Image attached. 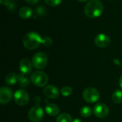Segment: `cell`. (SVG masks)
Listing matches in <instances>:
<instances>
[{
  "label": "cell",
  "instance_id": "cell-23",
  "mask_svg": "<svg viewBox=\"0 0 122 122\" xmlns=\"http://www.w3.org/2000/svg\"><path fill=\"white\" fill-rule=\"evenodd\" d=\"M26 2L29 4H31V5H34V4H36L38 3L39 0H25Z\"/></svg>",
  "mask_w": 122,
  "mask_h": 122
},
{
  "label": "cell",
  "instance_id": "cell-17",
  "mask_svg": "<svg viewBox=\"0 0 122 122\" xmlns=\"http://www.w3.org/2000/svg\"><path fill=\"white\" fill-rule=\"evenodd\" d=\"M112 101L115 104H120L122 102V91L121 90H116L112 97Z\"/></svg>",
  "mask_w": 122,
  "mask_h": 122
},
{
  "label": "cell",
  "instance_id": "cell-15",
  "mask_svg": "<svg viewBox=\"0 0 122 122\" xmlns=\"http://www.w3.org/2000/svg\"><path fill=\"white\" fill-rule=\"evenodd\" d=\"M17 81L19 84V86L22 88H26L29 86V80L26 76H25V74L21 73L17 74Z\"/></svg>",
  "mask_w": 122,
  "mask_h": 122
},
{
  "label": "cell",
  "instance_id": "cell-20",
  "mask_svg": "<svg viewBox=\"0 0 122 122\" xmlns=\"http://www.w3.org/2000/svg\"><path fill=\"white\" fill-rule=\"evenodd\" d=\"M73 92V89L71 86H64L61 89V94L62 96L64 97H69L70 95H71Z\"/></svg>",
  "mask_w": 122,
  "mask_h": 122
},
{
  "label": "cell",
  "instance_id": "cell-8",
  "mask_svg": "<svg viewBox=\"0 0 122 122\" xmlns=\"http://www.w3.org/2000/svg\"><path fill=\"white\" fill-rule=\"evenodd\" d=\"M94 114L98 118L104 119L108 117L109 114V109L108 107L103 103H99L96 104L93 109Z\"/></svg>",
  "mask_w": 122,
  "mask_h": 122
},
{
  "label": "cell",
  "instance_id": "cell-26",
  "mask_svg": "<svg viewBox=\"0 0 122 122\" xmlns=\"http://www.w3.org/2000/svg\"><path fill=\"white\" fill-rule=\"evenodd\" d=\"M78 1H79V2H86V1H87L88 0H77Z\"/></svg>",
  "mask_w": 122,
  "mask_h": 122
},
{
  "label": "cell",
  "instance_id": "cell-27",
  "mask_svg": "<svg viewBox=\"0 0 122 122\" xmlns=\"http://www.w3.org/2000/svg\"><path fill=\"white\" fill-rule=\"evenodd\" d=\"M108 1H112V0H108Z\"/></svg>",
  "mask_w": 122,
  "mask_h": 122
},
{
  "label": "cell",
  "instance_id": "cell-11",
  "mask_svg": "<svg viewBox=\"0 0 122 122\" xmlns=\"http://www.w3.org/2000/svg\"><path fill=\"white\" fill-rule=\"evenodd\" d=\"M44 94L49 99H54L57 98L59 95V89L56 86L54 85H48L44 89Z\"/></svg>",
  "mask_w": 122,
  "mask_h": 122
},
{
  "label": "cell",
  "instance_id": "cell-22",
  "mask_svg": "<svg viewBox=\"0 0 122 122\" xmlns=\"http://www.w3.org/2000/svg\"><path fill=\"white\" fill-rule=\"evenodd\" d=\"M41 44L44 45V46L49 47L52 44V40L49 36H45L44 39H42V42Z\"/></svg>",
  "mask_w": 122,
  "mask_h": 122
},
{
  "label": "cell",
  "instance_id": "cell-28",
  "mask_svg": "<svg viewBox=\"0 0 122 122\" xmlns=\"http://www.w3.org/2000/svg\"><path fill=\"white\" fill-rule=\"evenodd\" d=\"M9 1H12V0H9Z\"/></svg>",
  "mask_w": 122,
  "mask_h": 122
},
{
  "label": "cell",
  "instance_id": "cell-3",
  "mask_svg": "<svg viewBox=\"0 0 122 122\" xmlns=\"http://www.w3.org/2000/svg\"><path fill=\"white\" fill-rule=\"evenodd\" d=\"M31 81L32 82L33 84H34L36 86L39 87H42L44 86L46 83L48 82L49 78L47 74L41 71H34L30 76Z\"/></svg>",
  "mask_w": 122,
  "mask_h": 122
},
{
  "label": "cell",
  "instance_id": "cell-21",
  "mask_svg": "<svg viewBox=\"0 0 122 122\" xmlns=\"http://www.w3.org/2000/svg\"><path fill=\"white\" fill-rule=\"evenodd\" d=\"M44 1L47 5L53 7L59 6L62 1V0H44Z\"/></svg>",
  "mask_w": 122,
  "mask_h": 122
},
{
  "label": "cell",
  "instance_id": "cell-6",
  "mask_svg": "<svg viewBox=\"0 0 122 122\" xmlns=\"http://www.w3.org/2000/svg\"><path fill=\"white\" fill-rule=\"evenodd\" d=\"M28 117L32 122H39L44 117V111L38 104L33 107L28 113Z\"/></svg>",
  "mask_w": 122,
  "mask_h": 122
},
{
  "label": "cell",
  "instance_id": "cell-16",
  "mask_svg": "<svg viewBox=\"0 0 122 122\" xmlns=\"http://www.w3.org/2000/svg\"><path fill=\"white\" fill-rule=\"evenodd\" d=\"M5 81L9 85H13L17 81V75L14 72L9 73L5 78Z\"/></svg>",
  "mask_w": 122,
  "mask_h": 122
},
{
  "label": "cell",
  "instance_id": "cell-5",
  "mask_svg": "<svg viewBox=\"0 0 122 122\" xmlns=\"http://www.w3.org/2000/svg\"><path fill=\"white\" fill-rule=\"evenodd\" d=\"M82 97L86 102L94 103L99 100L100 95L97 89L93 87H89L83 92Z\"/></svg>",
  "mask_w": 122,
  "mask_h": 122
},
{
  "label": "cell",
  "instance_id": "cell-19",
  "mask_svg": "<svg viewBox=\"0 0 122 122\" xmlns=\"http://www.w3.org/2000/svg\"><path fill=\"white\" fill-rule=\"evenodd\" d=\"M92 112V110L89 107H84L80 110V115L82 117L87 118L91 116Z\"/></svg>",
  "mask_w": 122,
  "mask_h": 122
},
{
  "label": "cell",
  "instance_id": "cell-9",
  "mask_svg": "<svg viewBox=\"0 0 122 122\" xmlns=\"http://www.w3.org/2000/svg\"><path fill=\"white\" fill-rule=\"evenodd\" d=\"M110 38L105 34H98L94 39V43L96 46L99 48H105L108 46L110 44Z\"/></svg>",
  "mask_w": 122,
  "mask_h": 122
},
{
  "label": "cell",
  "instance_id": "cell-10",
  "mask_svg": "<svg viewBox=\"0 0 122 122\" xmlns=\"http://www.w3.org/2000/svg\"><path fill=\"white\" fill-rule=\"evenodd\" d=\"M12 98L11 90L6 86H3L0 90V103L2 104L9 103Z\"/></svg>",
  "mask_w": 122,
  "mask_h": 122
},
{
  "label": "cell",
  "instance_id": "cell-14",
  "mask_svg": "<svg viewBox=\"0 0 122 122\" xmlns=\"http://www.w3.org/2000/svg\"><path fill=\"white\" fill-rule=\"evenodd\" d=\"M19 16L22 19H29L33 14V10L29 6H23L19 11Z\"/></svg>",
  "mask_w": 122,
  "mask_h": 122
},
{
  "label": "cell",
  "instance_id": "cell-2",
  "mask_svg": "<svg viewBox=\"0 0 122 122\" xmlns=\"http://www.w3.org/2000/svg\"><path fill=\"white\" fill-rule=\"evenodd\" d=\"M23 45L29 50H33L36 49L42 42L41 36L34 31H31L26 34L22 40Z\"/></svg>",
  "mask_w": 122,
  "mask_h": 122
},
{
  "label": "cell",
  "instance_id": "cell-4",
  "mask_svg": "<svg viewBox=\"0 0 122 122\" xmlns=\"http://www.w3.org/2000/svg\"><path fill=\"white\" fill-rule=\"evenodd\" d=\"M48 62V56L45 53L38 52L34 55L31 59L33 66L36 69H42L46 67Z\"/></svg>",
  "mask_w": 122,
  "mask_h": 122
},
{
  "label": "cell",
  "instance_id": "cell-1",
  "mask_svg": "<svg viewBox=\"0 0 122 122\" xmlns=\"http://www.w3.org/2000/svg\"><path fill=\"white\" fill-rule=\"evenodd\" d=\"M84 11L87 17L97 18L103 13L104 6L99 0H91L85 5Z\"/></svg>",
  "mask_w": 122,
  "mask_h": 122
},
{
  "label": "cell",
  "instance_id": "cell-13",
  "mask_svg": "<svg viewBox=\"0 0 122 122\" xmlns=\"http://www.w3.org/2000/svg\"><path fill=\"white\" fill-rule=\"evenodd\" d=\"M45 110H46V112L51 117H55L58 115L60 112L59 107L53 103L46 104L45 107Z\"/></svg>",
  "mask_w": 122,
  "mask_h": 122
},
{
  "label": "cell",
  "instance_id": "cell-18",
  "mask_svg": "<svg viewBox=\"0 0 122 122\" xmlns=\"http://www.w3.org/2000/svg\"><path fill=\"white\" fill-rule=\"evenodd\" d=\"M72 118L71 117L66 113H63L60 114L57 119H56V122H72Z\"/></svg>",
  "mask_w": 122,
  "mask_h": 122
},
{
  "label": "cell",
  "instance_id": "cell-7",
  "mask_svg": "<svg viewBox=\"0 0 122 122\" xmlns=\"http://www.w3.org/2000/svg\"><path fill=\"white\" fill-rule=\"evenodd\" d=\"M14 101L19 106H25L29 102V94L24 89H19L14 94Z\"/></svg>",
  "mask_w": 122,
  "mask_h": 122
},
{
  "label": "cell",
  "instance_id": "cell-25",
  "mask_svg": "<svg viewBox=\"0 0 122 122\" xmlns=\"http://www.w3.org/2000/svg\"><path fill=\"white\" fill-rule=\"evenodd\" d=\"M72 122H82V121L81 120V119H74V121Z\"/></svg>",
  "mask_w": 122,
  "mask_h": 122
},
{
  "label": "cell",
  "instance_id": "cell-24",
  "mask_svg": "<svg viewBox=\"0 0 122 122\" xmlns=\"http://www.w3.org/2000/svg\"><path fill=\"white\" fill-rule=\"evenodd\" d=\"M119 85H120V86L122 88V75L121 76L120 79H119Z\"/></svg>",
  "mask_w": 122,
  "mask_h": 122
},
{
  "label": "cell",
  "instance_id": "cell-12",
  "mask_svg": "<svg viewBox=\"0 0 122 122\" xmlns=\"http://www.w3.org/2000/svg\"><path fill=\"white\" fill-rule=\"evenodd\" d=\"M32 63L28 59H22L19 63V69L22 74L25 75L29 74L32 71Z\"/></svg>",
  "mask_w": 122,
  "mask_h": 122
}]
</instances>
